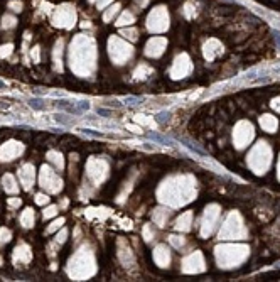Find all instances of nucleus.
Masks as SVG:
<instances>
[{
  "instance_id": "nucleus-1",
  "label": "nucleus",
  "mask_w": 280,
  "mask_h": 282,
  "mask_svg": "<svg viewBox=\"0 0 280 282\" xmlns=\"http://www.w3.org/2000/svg\"><path fill=\"white\" fill-rule=\"evenodd\" d=\"M27 103H29V107H30V108H34V110H39V111H41V110H46V108H47V105L44 103V100L41 98V96H34V98H30Z\"/></svg>"
},
{
  "instance_id": "nucleus-2",
  "label": "nucleus",
  "mask_w": 280,
  "mask_h": 282,
  "mask_svg": "<svg viewBox=\"0 0 280 282\" xmlns=\"http://www.w3.org/2000/svg\"><path fill=\"white\" fill-rule=\"evenodd\" d=\"M81 133H85V135H91V137H103V133L100 132H95V130H91V128H78Z\"/></svg>"
},
{
  "instance_id": "nucleus-3",
  "label": "nucleus",
  "mask_w": 280,
  "mask_h": 282,
  "mask_svg": "<svg viewBox=\"0 0 280 282\" xmlns=\"http://www.w3.org/2000/svg\"><path fill=\"white\" fill-rule=\"evenodd\" d=\"M96 113H98L100 117H106V118H108V117H111V110H106V108H100V107L96 108Z\"/></svg>"
},
{
  "instance_id": "nucleus-4",
  "label": "nucleus",
  "mask_w": 280,
  "mask_h": 282,
  "mask_svg": "<svg viewBox=\"0 0 280 282\" xmlns=\"http://www.w3.org/2000/svg\"><path fill=\"white\" fill-rule=\"evenodd\" d=\"M54 120L58 122V124H61V125H68L69 124V120L66 118L64 115H59V113H58V115H54Z\"/></svg>"
},
{
  "instance_id": "nucleus-5",
  "label": "nucleus",
  "mask_w": 280,
  "mask_h": 282,
  "mask_svg": "<svg viewBox=\"0 0 280 282\" xmlns=\"http://www.w3.org/2000/svg\"><path fill=\"white\" fill-rule=\"evenodd\" d=\"M78 107H79L81 111L85 113V111L89 110V102H85V100H83V102H78Z\"/></svg>"
},
{
  "instance_id": "nucleus-6",
  "label": "nucleus",
  "mask_w": 280,
  "mask_h": 282,
  "mask_svg": "<svg viewBox=\"0 0 280 282\" xmlns=\"http://www.w3.org/2000/svg\"><path fill=\"white\" fill-rule=\"evenodd\" d=\"M0 88H5V83L4 81H0Z\"/></svg>"
}]
</instances>
